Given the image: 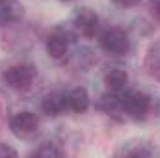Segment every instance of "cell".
Instances as JSON below:
<instances>
[{
    "instance_id": "cell-1",
    "label": "cell",
    "mask_w": 160,
    "mask_h": 158,
    "mask_svg": "<svg viewBox=\"0 0 160 158\" xmlns=\"http://www.w3.org/2000/svg\"><path fill=\"white\" fill-rule=\"evenodd\" d=\"M118 101H119V112H125L132 119H145L149 114L151 101L145 93L125 89L118 93Z\"/></svg>"
},
{
    "instance_id": "cell-2",
    "label": "cell",
    "mask_w": 160,
    "mask_h": 158,
    "mask_svg": "<svg viewBox=\"0 0 160 158\" xmlns=\"http://www.w3.org/2000/svg\"><path fill=\"white\" fill-rule=\"evenodd\" d=\"M38 77V69L30 63H21V65H13L9 69H6L4 80L11 89L17 91H26L32 87L34 80Z\"/></svg>"
},
{
    "instance_id": "cell-3",
    "label": "cell",
    "mask_w": 160,
    "mask_h": 158,
    "mask_svg": "<svg viewBox=\"0 0 160 158\" xmlns=\"http://www.w3.org/2000/svg\"><path fill=\"white\" fill-rule=\"evenodd\" d=\"M99 45L104 52L112 54V56H125L130 50V39L127 36V32H123L119 28H110L106 32L101 34Z\"/></svg>"
},
{
    "instance_id": "cell-4",
    "label": "cell",
    "mask_w": 160,
    "mask_h": 158,
    "mask_svg": "<svg viewBox=\"0 0 160 158\" xmlns=\"http://www.w3.org/2000/svg\"><path fill=\"white\" fill-rule=\"evenodd\" d=\"M9 128L17 138L28 140L38 134L39 130V117L34 112H19L9 119Z\"/></svg>"
},
{
    "instance_id": "cell-5",
    "label": "cell",
    "mask_w": 160,
    "mask_h": 158,
    "mask_svg": "<svg viewBox=\"0 0 160 158\" xmlns=\"http://www.w3.org/2000/svg\"><path fill=\"white\" fill-rule=\"evenodd\" d=\"M73 22H75V28L80 32V36L93 37L97 32V26H99V17L93 9L80 7V9H77V13L73 17Z\"/></svg>"
},
{
    "instance_id": "cell-6",
    "label": "cell",
    "mask_w": 160,
    "mask_h": 158,
    "mask_svg": "<svg viewBox=\"0 0 160 158\" xmlns=\"http://www.w3.org/2000/svg\"><path fill=\"white\" fill-rule=\"evenodd\" d=\"M71 36L65 32V30H56L48 36L47 39V52L50 58L54 60H63L69 52V47H71Z\"/></svg>"
},
{
    "instance_id": "cell-7",
    "label": "cell",
    "mask_w": 160,
    "mask_h": 158,
    "mask_svg": "<svg viewBox=\"0 0 160 158\" xmlns=\"http://www.w3.org/2000/svg\"><path fill=\"white\" fill-rule=\"evenodd\" d=\"M24 15V7L19 0H0V26L13 24L21 21Z\"/></svg>"
},
{
    "instance_id": "cell-8",
    "label": "cell",
    "mask_w": 160,
    "mask_h": 158,
    "mask_svg": "<svg viewBox=\"0 0 160 158\" xmlns=\"http://www.w3.org/2000/svg\"><path fill=\"white\" fill-rule=\"evenodd\" d=\"M41 110L47 116H60L63 110H67V93L63 91L48 93L41 102Z\"/></svg>"
},
{
    "instance_id": "cell-9",
    "label": "cell",
    "mask_w": 160,
    "mask_h": 158,
    "mask_svg": "<svg viewBox=\"0 0 160 158\" xmlns=\"http://www.w3.org/2000/svg\"><path fill=\"white\" fill-rule=\"evenodd\" d=\"M88 106H89V95L86 87H75L67 93V110L82 114L88 110Z\"/></svg>"
},
{
    "instance_id": "cell-10",
    "label": "cell",
    "mask_w": 160,
    "mask_h": 158,
    "mask_svg": "<svg viewBox=\"0 0 160 158\" xmlns=\"http://www.w3.org/2000/svg\"><path fill=\"white\" fill-rule=\"evenodd\" d=\"M104 82L112 93H121L128 86V75L123 69H110L104 77Z\"/></svg>"
},
{
    "instance_id": "cell-11",
    "label": "cell",
    "mask_w": 160,
    "mask_h": 158,
    "mask_svg": "<svg viewBox=\"0 0 160 158\" xmlns=\"http://www.w3.org/2000/svg\"><path fill=\"white\" fill-rule=\"evenodd\" d=\"M157 151L143 141H136V143H123V147L116 151L118 156H153Z\"/></svg>"
},
{
    "instance_id": "cell-12",
    "label": "cell",
    "mask_w": 160,
    "mask_h": 158,
    "mask_svg": "<svg viewBox=\"0 0 160 158\" xmlns=\"http://www.w3.org/2000/svg\"><path fill=\"white\" fill-rule=\"evenodd\" d=\"M145 69L153 78L160 80V41L153 43L145 56Z\"/></svg>"
},
{
    "instance_id": "cell-13",
    "label": "cell",
    "mask_w": 160,
    "mask_h": 158,
    "mask_svg": "<svg viewBox=\"0 0 160 158\" xmlns=\"http://www.w3.org/2000/svg\"><path fill=\"white\" fill-rule=\"evenodd\" d=\"M62 155L63 153L56 145H52V143H43L41 147H38L36 151L30 153V156H62Z\"/></svg>"
},
{
    "instance_id": "cell-14",
    "label": "cell",
    "mask_w": 160,
    "mask_h": 158,
    "mask_svg": "<svg viewBox=\"0 0 160 158\" xmlns=\"http://www.w3.org/2000/svg\"><path fill=\"white\" fill-rule=\"evenodd\" d=\"M0 156H17V151L8 147L6 143H0Z\"/></svg>"
},
{
    "instance_id": "cell-15",
    "label": "cell",
    "mask_w": 160,
    "mask_h": 158,
    "mask_svg": "<svg viewBox=\"0 0 160 158\" xmlns=\"http://www.w3.org/2000/svg\"><path fill=\"white\" fill-rule=\"evenodd\" d=\"M151 13L160 21V0H151Z\"/></svg>"
},
{
    "instance_id": "cell-16",
    "label": "cell",
    "mask_w": 160,
    "mask_h": 158,
    "mask_svg": "<svg viewBox=\"0 0 160 158\" xmlns=\"http://www.w3.org/2000/svg\"><path fill=\"white\" fill-rule=\"evenodd\" d=\"M118 6H123V7H130V6H136V4H140L142 0H114Z\"/></svg>"
}]
</instances>
